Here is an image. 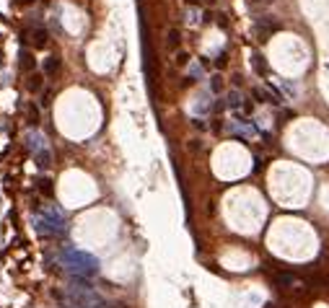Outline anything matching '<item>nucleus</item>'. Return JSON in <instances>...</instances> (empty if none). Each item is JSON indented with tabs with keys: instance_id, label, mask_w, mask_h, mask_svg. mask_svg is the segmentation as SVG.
I'll list each match as a JSON object with an SVG mask.
<instances>
[{
	"instance_id": "obj_17",
	"label": "nucleus",
	"mask_w": 329,
	"mask_h": 308,
	"mask_svg": "<svg viewBox=\"0 0 329 308\" xmlns=\"http://www.w3.org/2000/svg\"><path fill=\"white\" fill-rule=\"evenodd\" d=\"M200 148H202L200 140H189V151H200Z\"/></svg>"
},
{
	"instance_id": "obj_11",
	"label": "nucleus",
	"mask_w": 329,
	"mask_h": 308,
	"mask_svg": "<svg viewBox=\"0 0 329 308\" xmlns=\"http://www.w3.org/2000/svg\"><path fill=\"white\" fill-rule=\"evenodd\" d=\"M225 106H231V109H239L241 106V94L239 91H228V96H225Z\"/></svg>"
},
{
	"instance_id": "obj_14",
	"label": "nucleus",
	"mask_w": 329,
	"mask_h": 308,
	"mask_svg": "<svg viewBox=\"0 0 329 308\" xmlns=\"http://www.w3.org/2000/svg\"><path fill=\"white\" fill-rule=\"evenodd\" d=\"M21 67H24L26 73H31V70H34V60H31V54H29L26 50L21 52Z\"/></svg>"
},
{
	"instance_id": "obj_5",
	"label": "nucleus",
	"mask_w": 329,
	"mask_h": 308,
	"mask_svg": "<svg viewBox=\"0 0 329 308\" xmlns=\"http://www.w3.org/2000/svg\"><path fill=\"white\" fill-rule=\"evenodd\" d=\"M26 37H29V42L34 44V50H44V47L50 44V31H47V29H42V26L31 29Z\"/></svg>"
},
{
	"instance_id": "obj_7",
	"label": "nucleus",
	"mask_w": 329,
	"mask_h": 308,
	"mask_svg": "<svg viewBox=\"0 0 329 308\" xmlns=\"http://www.w3.org/2000/svg\"><path fill=\"white\" fill-rule=\"evenodd\" d=\"M60 70V57H47V60H44V75H55Z\"/></svg>"
},
{
	"instance_id": "obj_15",
	"label": "nucleus",
	"mask_w": 329,
	"mask_h": 308,
	"mask_svg": "<svg viewBox=\"0 0 329 308\" xmlns=\"http://www.w3.org/2000/svg\"><path fill=\"white\" fill-rule=\"evenodd\" d=\"M210 88L215 91V94H220V91H223V78L220 75H213L210 78Z\"/></svg>"
},
{
	"instance_id": "obj_4",
	"label": "nucleus",
	"mask_w": 329,
	"mask_h": 308,
	"mask_svg": "<svg viewBox=\"0 0 329 308\" xmlns=\"http://www.w3.org/2000/svg\"><path fill=\"white\" fill-rule=\"evenodd\" d=\"M254 29H257V34H259L262 39H267L272 31H277V29H280V24H277V21H272L270 16H259V18L254 21Z\"/></svg>"
},
{
	"instance_id": "obj_10",
	"label": "nucleus",
	"mask_w": 329,
	"mask_h": 308,
	"mask_svg": "<svg viewBox=\"0 0 329 308\" xmlns=\"http://www.w3.org/2000/svg\"><path fill=\"white\" fill-rule=\"evenodd\" d=\"M37 187H39V192H42V195H47V197H52V195H55V187H52V179H47V176H39V181H37Z\"/></svg>"
},
{
	"instance_id": "obj_18",
	"label": "nucleus",
	"mask_w": 329,
	"mask_h": 308,
	"mask_svg": "<svg viewBox=\"0 0 329 308\" xmlns=\"http://www.w3.org/2000/svg\"><path fill=\"white\" fill-rule=\"evenodd\" d=\"M192 124H195V127H200V130H205V122H202V119H192Z\"/></svg>"
},
{
	"instance_id": "obj_1",
	"label": "nucleus",
	"mask_w": 329,
	"mask_h": 308,
	"mask_svg": "<svg viewBox=\"0 0 329 308\" xmlns=\"http://www.w3.org/2000/svg\"><path fill=\"white\" fill-rule=\"evenodd\" d=\"M50 295L62 308H119L114 303H109L104 295H99L91 288V282L83 277H73V282L67 288H55Z\"/></svg>"
},
{
	"instance_id": "obj_9",
	"label": "nucleus",
	"mask_w": 329,
	"mask_h": 308,
	"mask_svg": "<svg viewBox=\"0 0 329 308\" xmlns=\"http://www.w3.org/2000/svg\"><path fill=\"white\" fill-rule=\"evenodd\" d=\"M252 65H254V70H257L259 75H267V62H265V57L259 54V52L252 54Z\"/></svg>"
},
{
	"instance_id": "obj_13",
	"label": "nucleus",
	"mask_w": 329,
	"mask_h": 308,
	"mask_svg": "<svg viewBox=\"0 0 329 308\" xmlns=\"http://www.w3.org/2000/svg\"><path fill=\"white\" fill-rule=\"evenodd\" d=\"M50 163H52V155H50L47 148H44V151H39V153H37V166H39V168H47Z\"/></svg>"
},
{
	"instance_id": "obj_8",
	"label": "nucleus",
	"mask_w": 329,
	"mask_h": 308,
	"mask_svg": "<svg viewBox=\"0 0 329 308\" xmlns=\"http://www.w3.org/2000/svg\"><path fill=\"white\" fill-rule=\"evenodd\" d=\"M179 44H181V34H179V29H171V31L166 34V47L168 50H176Z\"/></svg>"
},
{
	"instance_id": "obj_2",
	"label": "nucleus",
	"mask_w": 329,
	"mask_h": 308,
	"mask_svg": "<svg viewBox=\"0 0 329 308\" xmlns=\"http://www.w3.org/2000/svg\"><path fill=\"white\" fill-rule=\"evenodd\" d=\"M60 264L70 272L73 277H94L99 275V259L94 254H86L81 249H62L60 252Z\"/></svg>"
},
{
	"instance_id": "obj_16",
	"label": "nucleus",
	"mask_w": 329,
	"mask_h": 308,
	"mask_svg": "<svg viewBox=\"0 0 329 308\" xmlns=\"http://www.w3.org/2000/svg\"><path fill=\"white\" fill-rule=\"evenodd\" d=\"M187 60H189V57H187L184 52H179V57H176V62H179V65H187Z\"/></svg>"
},
{
	"instance_id": "obj_3",
	"label": "nucleus",
	"mask_w": 329,
	"mask_h": 308,
	"mask_svg": "<svg viewBox=\"0 0 329 308\" xmlns=\"http://www.w3.org/2000/svg\"><path fill=\"white\" fill-rule=\"evenodd\" d=\"M34 228H37L39 236H57L65 233V215L57 207H47L39 210L37 218H34Z\"/></svg>"
},
{
	"instance_id": "obj_12",
	"label": "nucleus",
	"mask_w": 329,
	"mask_h": 308,
	"mask_svg": "<svg viewBox=\"0 0 329 308\" xmlns=\"http://www.w3.org/2000/svg\"><path fill=\"white\" fill-rule=\"evenodd\" d=\"M26 122L31 124V127H37V124H39V109L34 106V104L26 106Z\"/></svg>"
},
{
	"instance_id": "obj_19",
	"label": "nucleus",
	"mask_w": 329,
	"mask_h": 308,
	"mask_svg": "<svg viewBox=\"0 0 329 308\" xmlns=\"http://www.w3.org/2000/svg\"><path fill=\"white\" fill-rule=\"evenodd\" d=\"M252 3H272V0H252Z\"/></svg>"
},
{
	"instance_id": "obj_6",
	"label": "nucleus",
	"mask_w": 329,
	"mask_h": 308,
	"mask_svg": "<svg viewBox=\"0 0 329 308\" xmlns=\"http://www.w3.org/2000/svg\"><path fill=\"white\" fill-rule=\"evenodd\" d=\"M44 81V75L42 73H29V78H26V88L31 91V94H39V91H42V83Z\"/></svg>"
}]
</instances>
